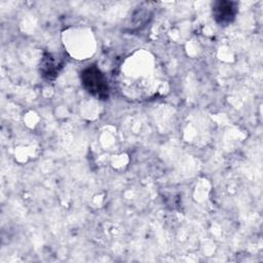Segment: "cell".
Returning <instances> with one entry per match:
<instances>
[{
    "instance_id": "6da1fadb",
    "label": "cell",
    "mask_w": 263,
    "mask_h": 263,
    "mask_svg": "<svg viewBox=\"0 0 263 263\" xmlns=\"http://www.w3.org/2000/svg\"><path fill=\"white\" fill-rule=\"evenodd\" d=\"M81 81L85 89L92 96L105 100L109 95L106 78L97 67H89L81 73Z\"/></svg>"
},
{
    "instance_id": "7a4b0ae2",
    "label": "cell",
    "mask_w": 263,
    "mask_h": 263,
    "mask_svg": "<svg viewBox=\"0 0 263 263\" xmlns=\"http://www.w3.org/2000/svg\"><path fill=\"white\" fill-rule=\"evenodd\" d=\"M235 8L233 2L220 1L214 6V16L218 23L228 24L234 18Z\"/></svg>"
}]
</instances>
